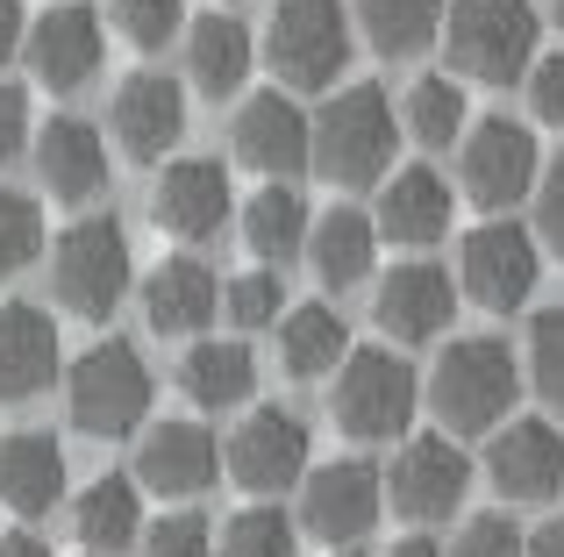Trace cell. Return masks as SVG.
Wrapping results in <instances>:
<instances>
[{"mask_svg": "<svg viewBox=\"0 0 564 557\" xmlns=\"http://www.w3.org/2000/svg\"><path fill=\"white\" fill-rule=\"evenodd\" d=\"M43 258V208L14 186H0V278H22Z\"/></svg>", "mask_w": 564, "mask_h": 557, "instance_id": "obj_33", "label": "cell"}, {"mask_svg": "<svg viewBox=\"0 0 564 557\" xmlns=\"http://www.w3.org/2000/svg\"><path fill=\"white\" fill-rule=\"evenodd\" d=\"M551 14H557V29H564V0H551Z\"/></svg>", "mask_w": 564, "mask_h": 557, "instance_id": "obj_47", "label": "cell"}, {"mask_svg": "<svg viewBox=\"0 0 564 557\" xmlns=\"http://www.w3.org/2000/svg\"><path fill=\"white\" fill-rule=\"evenodd\" d=\"M471 487V458L451 444V436H408L400 458L386 465V501L408 522H443Z\"/></svg>", "mask_w": 564, "mask_h": 557, "instance_id": "obj_13", "label": "cell"}, {"mask_svg": "<svg viewBox=\"0 0 564 557\" xmlns=\"http://www.w3.org/2000/svg\"><path fill=\"white\" fill-rule=\"evenodd\" d=\"M344 358H350V329L329 301H301L279 315V364L293 379H329Z\"/></svg>", "mask_w": 564, "mask_h": 557, "instance_id": "obj_30", "label": "cell"}, {"mask_svg": "<svg viewBox=\"0 0 564 557\" xmlns=\"http://www.w3.org/2000/svg\"><path fill=\"white\" fill-rule=\"evenodd\" d=\"M386 507V472L365 458H336V465H307L301 479V529L329 550H350Z\"/></svg>", "mask_w": 564, "mask_h": 557, "instance_id": "obj_10", "label": "cell"}, {"mask_svg": "<svg viewBox=\"0 0 564 557\" xmlns=\"http://www.w3.org/2000/svg\"><path fill=\"white\" fill-rule=\"evenodd\" d=\"M143 315H151V329H165V336H193V329H207V321L221 315V278L207 272L193 251L165 258V265L143 278Z\"/></svg>", "mask_w": 564, "mask_h": 557, "instance_id": "obj_25", "label": "cell"}, {"mask_svg": "<svg viewBox=\"0 0 564 557\" xmlns=\"http://www.w3.org/2000/svg\"><path fill=\"white\" fill-rule=\"evenodd\" d=\"M386 557H451V550H443L436 536H400V544L386 550Z\"/></svg>", "mask_w": 564, "mask_h": 557, "instance_id": "obj_46", "label": "cell"}, {"mask_svg": "<svg viewBox=\"0 0 564 557\" xmlns=\"http://www.w3.org/2000/svg\"><path fill=\"white\" fill-rule=\"evenodd\" d=\"M522 86H529V114H536L543 129H564V51L536 57V65L522 72Z\"/></svg>", "mask_w": 564, "mask_h": 557, "instance_id": "obj_40", "label": "cell"}, {"mask_svg": "<svg viewBox=\"0 0 564 557\" xmlns=\"http://www.w3.org/2000/svg\"><path fill=\"white\" fill-rule=\"evenodd\" d=\"M264 65L293 94H322L350 65V14L336 0H279L264 22Z\"/></svg>", "mask_w": 564, "mask_h": 557, "instance_id": "obj_7", "label": "cell"}, {"mask_svg": "<svg viewBox=\"0 0 564 557\" xmlns=\"http://www.w3.org/2000/svg\"><path fill=\"white\" fill-rule=\"evenodd\" d=\"M393 165V100L379 79H358L315 114V172L329 186H379Z\"/></svg>", "mask_w": 564, "mask_h": 557, "instance_id": "obj_5", "label": "cell"}, {"mask_svg": "<svg viewBox=\"0 0 564 557\" xmlns=\"http://www.w3.org/2000/svg\"><path fill=\"white\" fill-rule=\"evenodd\" d=\"M514 393H522V364L500 336H451L429 372V407L451 436H486L508 422Z\"/></svg>", "mask_w": 564, "mask_h": 557, "instance_id": "obj_1", "label": "cell"}, {"mask_svg": "<svg viewBox=\"0 0 564 557\" xmlns=\"http://www.w3.org/2000/svg\"><path fill=\"white\" fill-rule=\"evenodd\" d=\"M372 258H379V222L365 208L315 215V229H307V265H315L322 286H358V278L372 272Z\"/></svg>", "mask_w": 564, "mask_h": 557, "instance_id": "obj_29", "label": "cell"}, {"mask_svg": "<svg viewBox=\"0 0 564 557\" xmlns=\"http://www.w3.org/2000/svg\"><path fill=\"white\" fill-rule=\"evenodd\" d=\"M236 215V194H229V165L221 157H172L151 186V222L180 243H207L221 237V222Z\"/></svg>", "mask_w": 564, "mask_h": 557, "instance_id": "obj_14", "label": "cell"}, {"mask_svg": "<svg viewBox=\"0 0 564 557\" xmlns=\"http://www.w3.org/2000/svg\"><path fill=\"white\" fill-rule=\"evenodd\" d=\"M36 179H43V194L65 200V208L100 200V186H108V136H100L86 114H51V122L36 129Z\"/></svg>", "mask_w": 564, "mask_h": 557, "instance_id": "obj_19", "label": "cell"}, {"mask_svg": "<svg viewBox=\"0 0 564 557\" xmlns=\"http://www.w3.org/2000/svg\"><path fill=\"white\" fill-rule=\"evenodd\" d=\"M221 479V444L200 422H158L137 444V487L165 493V501H193Z\"/></svg>", "mask_w": 564, "mask_h": 557, "instance_id": "obj_20", "label": "cell"}, {"mask_svg": "<svg viewBox=\"0 0 564 557\" xmlns=\"http://www.w3.org/2000/svg\"><path fill=\"white\" fill-rule=\"evenodd\" d=\"M22 143H29V94L14 79H0V165L22 157Z\"/></svg>", "mask_w": 564, "mask_h": 557, "instance_id": "obj_42", "label": "cell"}, {"mask_svg": "<svg viewBox=\"0 0 564 557\" xmlns=\"http://www.w3.org/2000/svg\"><path fill=\"white\" fill-rule=\"evenodd\" d=\"M329 407H336V429L344 436H358V444H393V436H408L414 407H422V379H414L408 358L365 343L336 364Z\"/></svg>", "mask_w": 564, "mask_h": 557, "instance_id": "obj_6", "label": "cell"}, {"mask_svg": "<svg viewBox=\"0 0 564 557\" xmlns=\"http://www.w3.org/2000/svg\"><path fill=\"white\" fill-rule=\"evenodd\" d=\"M372 315H379V329L393 336V343H436V336L451 329V315H457V286H451L443 265L408 258V265H393L379 278Z\"/></svg>", "mask_w": 564, "mask_h": 557, "instance_id": "obj_18", "label": "cell"}, {"mask_svg": "<svg viewBox=\"0 0 564 557\" xmlns=\"http://www.w3.org/2000/svg\"><path fill=\"white\" fill-rule=\"evenodd\" d=\"M307 229H315V215H307V200L293 194L286 179H264L258 194L243 200V243L258 265H293V258H307Z\"/></svg>", "mask_w": 564, "mask_h": 557, "instance_id": "obj_27", "label": "cell"}, {"mask_svg": "<svg viewBox=\"0 0 564 557\" xmlns=\"http://www.w3.org/2000/svg\"><path fill=\"white\" fill-rule=\"evenodd\" d=\"M457 278H465V293L486 307V315H514V307H529V293H536L543 278V237L522 222H479L465 243H457Z\"/></svg>", "mask_w": 564, "mask_h": 557, "instance_id": "obj_9", "label": "cell"}, {"mask_svg": "<svg viewBox=\"0 0 564 557\" xmlns=\"http://www.w3.org/2000/svg\"><path fill=\"white\" fill-rule=\"evenodd\" d=\"M229 151L264 179H293L301 165H315V114H301V100H286L279 86L250 94L229 122Z\"/></svg>", "mask_w": 564, "mask_h": 557, "instance_id": "obj_12", "label": "cell"}, {"mask_svg": "<svg viewBox=\"0 0 564 557\" xmlns=\"http://www.w3.org/2000/svg\"><path fill=\"white\" fill-rule=\"evenodd\" d=\"M221 465H229L236 487L250 493H286L307 479V422L293 407H250L236 422V436L221 444Z\"/></svg>", "mask_w": 564, "mask_h": 557, "instance_id": "obj_11", "label": "cell"}, {"mask_svg": "<svg viewBox=\"0 0 564 557\" xmlns=\"http://www.w3.org/2000/svg\"><path fill=\"white\" fill-rule=\"evenodd\" d=\"M180 386L193 407H207V415H221V407H243L250 386H258V358H250L243 336H207V343H193L180 358Z\"/></svg>", "mask_w": 564, "mask_h": 557, "instance_id": "obj_28", "label": "cell"}, {"mask_svg": "<svg viewBox=\"0 0 564 557\" xmlns=\"http://www.w3.org/2000/svg\"><path fill=\"white\" fill-rule=\"evenodd\" d=\"M57 379V329L51 307L8 301L0 307V401H36Z\"/></svg>", "mask_w": 564, "mask_h": 557, "instance_id": "obj_22", "label": "cell"}, {"mask_svg": "<svg viewBox=\"0 0 564 557\" xmlns=\"http://www.w3.org/2000/svg\"><path fill=\"white\" fill-rule=\"evenodd\" d=\"M72 536H79L94 557H122L129 544H143V487H137V472L86 479V493L72 501Z\"/></svg>", "mask_w": 564, "mask_h": 557, "instance_id": "obj_24", "label": "cell"}, {"mask_svg": "<svg viewBox=\"0 0 564 557\" xmlns=\"http://www.w3.org/2000/svg\"><path fill=\"white\" fill-rule=\"evenodd\" d=\"M293 544H301V529L279 507H243L221 522V557H293Z\"/></svg>", "mask_w": 564, "mask_h": 557, "instance_id": "obj_34", "label": "cell"}, {"mask_svg": "<svg viewBox=\"0 0 564 557\" xmlns=\"http://www.w3.org/2000/svg\"><path fill=\"white\" fill-rule=\"evenodd\" d=\"M443 14H451V0H365L358 22L379 57H414L443 36Z\"/></svg>", "mask_w": 564, "mask_h": 557, "instance_id": "obj_32", "label": "cell"}, {"mask_svg": "<svg viewBox=\"0 0 564 557\" xmlns=\"http://www.w3.org/2000/svg\"><path fill=\"white\" fill-rule=\"evenodd\" d=\"M22 43H29V14H22V0H0V65H8Z\"/></svg>", "mask_w": 564, "mask_h": 557, "instance_id": "obj_43", "label": "cell"}, {"mask_svg": "<svg viewBox=\"0 0 564 557\" xmlns=\"http://www.w3.org/2000/svg\"><path fill=\"white\" fill-rule=\"evenodd\" d=\"M536 0H451L443 14V51H451L457 79L479 86H514L529 65H536Z\"/></svg>", "mask_w": 564, "mask_h": 557, "instance_id": "obj_3", "label": "cell"}, {"mask_svg": "<svg viewBox=\"0 0 564 557\" xmlns=\"http://www.w3.org/2000/svg\"><path fill=\"white\" fill-rule=\"evenodd\" d=\"M379 237L386 243H436L451 229V179L436 165H408V172H386L379 179V208H372Z\"/></svg>", "mask_w": 564, "mask_h": 557, "instance_id": "obj_21", "label": "cell"}, {"mask_svg": "<svg viewBox=\"0 0 564 557\" xmlns=\"http://www.w3.org/2000/svg\"><path fill=\"white\" fill-rule=\"evenodd\" d=\"M529 379H536L543 407L564 422V307H543L529 329Z\"/></svg>", "mask_w": 564, "mask_h": 557, "instance_id": "obj_36", "label": "cell"}, {"mask_svg": "<svg viewBox=\"0 0 564 557\" xmlns=\"http://www.w3.org/2000/svg\"><path fill=\"white\" fill-rule=\"evenodd\" d=\"M129 278H137V251H129L115 215H86L51 243V293L65 315L108 321L129 301Z\"/></svg>", "mask_w": 564, "mask_h": 557, "instance_id": "obj_4", "label": "cell"}, {"mask_svg": "<svg viewBox=\"0 0 564 557\" xmlns=\"http://www.w3.org/2000/svg\"><path fill=\"white\" fill-rule=\"evenodd\" d=\"M221 315H229L236 329H279V315H286V286H279V265H264V272H236L229 286H221Z\"/></svg>", "mask_w": 564, "mask_h": 557, "instance_id": "obj_35", "label": "cell"}, {"mask_svg": "<svg viewBox=\"0 0 564 557\" xmlns=\"http://www.w3.org/2000/svg\"><path fill=\"white\" fill-rule=\"evenodd\" d=\"M250 65H258V43H250V29L236 22V14H193L186 22V86H200L207 100H229L243 94Z\"/></svg>", "mask_w": 564, "mask_h": 557, "instance_id": "obj_23", "label": "cell"}, {"mask_svg": "<svg viewBox=\"0 0 564 557\" xmlns=\"http://www.w3.org/2000/svg\"><path fill=\"white\" fill-rule=\"evenodd\" d=\"M108 129L137 165H158V157L180 151V136H186V86L165 79V72H129V79L115 86Z\"/></svg>", "mask_w": 564, "mask_h": 557, "instance_id": "obj_17", "label": "cell"}, {"mask_svg": "<svg viewBox=\"0 0 564 557\" xmlns=\"http://www.w3.org/2000/svg\"><path fill=\"white\" fill-rule=\"evenodd\" d=\"M536 237H543V251L564 258V157H551L536 179Z\"/></svg>", "mask_w": 564, "mask_h": 557, "instance_id": "obj_41", "label": "cell"}, {"mask_svg": "<svg viewBox=\"0 0 564 557\" xmlns=\"http://www.w3.org/2000/svg\"><path fill=\"white\" fill-rule=\"evenodd\" d=\"M151 364H143V350L129 343V336H100V343H86L79 358H72L65 372V415L72 429L86 436H137L143 415H151Z\"/></svg>", "mask_w": 564, "mask_h": 557, "instance_id": "obj_2", "label": "cell"}, {"mask_svg": "<svg viewBox=\"0 0 564 557\" xmlns=\"http://www.w3.org/2000/svg\"><path fill=\"white\" fill-rule=\"evenodd\" d=\"M457 179H465V194L479 200V208H514V200L536 194L543 179V151H536V129L514 122V114H486V122L465 129V143H457Z\"/></svg>", "mask_w": 564, "mask_h": 557, "instance_id": "obj_8", "label": "cell"}, {"mask_svg": "<svg viewBox=\"0 0 564 557\" xmlns=\"http://www.w3.org/2000/svg\"><path fill=\"white\" fill-rule=\"evenodd\" d=\"M486 479L500 487V501H551L564 487V429L551 415H508L486 444Z\"/></svg>", "mask_w": 564, "mask_h": 557, "instance_id": "obj_16", "label": "cell"}, {"mask_svg": "<svg viewBox=\"0 0 564 557\" xmlns=\"http://www.w3.org/2000/svg\"><path fill=\"white\" fill-rule=\"evenodd\" d=\"M451 557H529V536L514 529L508 515H471L465 529H457Z\"/></svg>", "mask_w": 564, "mask_h": 557, "instance_id": "obj_39", "label": "cell"}, {"mask_svg": "<svg viewBox=\"0 0 564 557\" xmlns=\"http://www.w3.org/2000/svg\"><path fill=\"white\" fill-rule=\"evenodd\" d=\"M329 557H365V550H329Z\"/></svg>", "mask_w": 564, "mask_h": 557, "instance_id": "obj_48", "label": "cell"}, {"mask_svg": "<svg viewBox=\"0 0 564 557\" xmlns=\"http://www.w3.org/2000/svg\"><path fill=\"white\" fill-rule=\"evenodd\" d=\"M529 557H564V515L536 522V536H529Z\"/></svg>", "mask_w": 564, "mask_h": 557, "instance_id": "obj_44", "label": "cell"}, {"mask_svg": "<svg viewBox=\"0 0 564 557\" xmlns=\"http://www.w3.org/2000/svg\"><path fill=\"white\" fill-rule=\"evenodd\" d=\"M57 501H65V450L43 429H14L8 444H0V507L36 522V515H51Z\"/></svg>", "mask_w": 564, "mask_h": 557, "instance_id": "obj_26", "label": "cell"}, {"mask_svg": "<svg viewBox=\"0 0 564 557\" xmlns=\"http://www.w3.org/2000/svg\"><path fill=\"white\" fill-rule=\"evenodd\" d=\"M143 550L151 557H215V522H207L200 507H180V515L143 529Z\"/></svg>", "mask_w": 564, "mask_h": 557, "instance_id": "obj_38", "label": "cell"}, {"mask_svg": "<svg viewBox=\"0 0 564 557\" xmlns=\"http://www.w3.org/2000/svg\"><path fill=\"white\" fill-rule=\"evenodd\" d=\"M400 114H408V136L429 143V151H451V143H465V129H471L465 79H457V72H422V79L408 86V100H400Z\"/></svg>", "mask_w": 564, "mask_h": 557, "instance_id": "obj_31", "label": "cell"}, {"mask_svg": "<svg viewBox=\"0 0 564 557\" xmlns=\"http://www.w3.org/2000/svg\"><path fill=\"white\" fill-rule=\"evenodd\" d=\"M115 29L137 51H165L172 36H186V0H115Z\"/></svg>", "mask_w": 564, "mask_h": 557, "instance_id": "obj_37", "label": "cell"}, {"mask_svg": "<svg viewBox=\"0 0 564 557\" xmlns=\"http://www.w3.org/2000/svg\"><path fill=\"white\" fill-rule=\"evenodd\" d=\"M29 72H36V86H51V94H79V86H94L100 57H108V36H100V14L86 8V0H65V8H43L36 22H29V43H22Z\"/></svg>", "mask_w": 564, "mask_h": 557, "instance_id": "obj_15", "label": "cell"}, {"mask_svg": "<svg viewBox=\"0 0 564 557\" xmlns=\"http://www.w3.org/2000/svg\"><path fill=\"white\" fill-rule=\"evenodd\" d=\"M0 557H51V544L29 536V529H8V536H0Z\"/></svg>", "mask_w": 564, "mask_h": 557, "instance_id": "obj_45", "label": "cell"}]
</instances>
